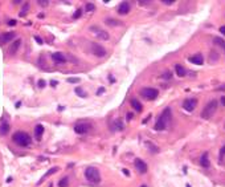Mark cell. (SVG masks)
<instances>
[{
  "mask_svg": "<svg viewBox=\"0 0 225 187\" xmlns=\"http://www.w3.org/2000/svg\"><path fill=\"white\" fill-rule=\"evenodd\" d=\"M92 52H93L94 56H97V57H105V56H106V50H105V48H103L102 45H99V44H93Z\"/></svg>",
  "mask_w": 225,
  "mask_h": 187,
  "instance_id": "cell-8",
  "label": "cell"
},
{
  "mask_svg": "<svg viewBox=\"0 0 225 187\" xmlns=\"http://www.w3.org/2000/svg\"><path fill=\"white\" fill-rule=\"evenodd\" d=\"M69 186V178L68 176H64L62 179H60L58 182V187H68Z\"/></svg>",
  "mask_w": 225,
  "mask_h": 187,
  "instance_id": "cell-24",
  "label": "cell"
},
{
  "mask_svg": "<svg viewBox=\"0 0 225 187\" xmlns=\"http://www.w3.org/2000/svg\"><path fill=\"white\" fill-rule=\"evenodd\" d=\"M216 110H217V101H216V99H210L209 102L205 105V107L203 109L201 117L204 119H209L210 117L216 113Z\"/></svg>",
  "mask_w": 225,
  "mask_h": 187,
  "instance_id": "cell-3",
  "label": "cell"
},
{
  "mask_svg": "<svg viewBox=\"0 0 225 187\" xmlns=\"http://www.w3.org/2000/svg\"><path fill=\"white\" fill-rule=\"evenodd\" d=\"M131 106H133V109H134V110H137L138 113H141L142 109H143V107H142V103L139 102V101H138L137 98H133V99H131Z\"/></svg>",
  "mask_w": 225,
  "mask_h": 187,
  "instance_id": "cell-16",
  "label": "cell"
},
{
  "mask_svg": "<svg viewBox=\"0 0 225 187\" xmlns=\"http://www.w3.org/2000/svg\"><path fill=\"white\" fill-rule=\"evenodd\" d=\"M58 170H60V168H58V167H52V168H50V170H48V171H46V174H45V175H44V176H42V178H41V179L38 180V183H37V184H41V182H44V180H45L46 178H48V176H49V175H52V174H54V172H57Z\"/></svg>",
  "mask_w": 225,
  "mask_h": 187,
  "instance_id": "cell-17",
  "label": "cell"
},
{
  "mask_svg": "<svg viewBox=\"0 0 225 187\" xmlns=\"http://www.w3.org/2000/svg\"><path fill=\"white\" fill-rule=\"evenodd\" d=\"M28 8H29V4H24V7H23V11L20 12V16H25V13H27V11H28Z\"/></svg>",
  "mask_w": 225,
  "mask_h": 187,
  "instance_id": "cell-29",
  "label": "cell"
},
{
  "mask_svg": "<svg viewBox=\"0 0 225 187\" xmlns=\"http://www.w3.org/2000/svg\"><path fill=\"white\" fill-rule=\"evenodd\" d=\"M85 176H86V179H88L90 183L97 184L101 182V174H99L98 168L93 167V166H90V167H88L85 170Z\"/></svg>",
  "mask_w": 225,
  "mask_h": 187,
  "instance_id": "cell-4",
  "label": "cell"
},
{
  "mask_svg": "<svg viewBox=\"0 0 225 187\" xmlns=\"http://www.w3.org/2000/svg\"><path fill=\"white\" fill-rule=\"evenodd\" d=\"M129 12H130V3L123 1V3L119 4V8H118V13H119V15H127Z\"/></svg>",
  "mask_w": 225,
  "mask_h": 187,
  "instance_id": "cell-11",
  "label": "cell"
},
{
  "mask_svg": "<svg viewBox=\"0 0 225 187\" xmlns=\"http://www.w3.org/2000/svg\"><path fill=\"white\" fill-rule=\"evenodd\" d=\"M8 25H11V27L16 25V20H9V21H8Z\"/></svg>",
  "mask_w": 225,
  "mask_h": 187,
  "instance_id": "cell-37",
  "label": "cell"
},
{
  "mask_svg": "<svg viewBox=\"0 0 225 187\" xmlns=\"http://www.w3.org/2000/svg\"><path fill=\"white\" fill-rule=\"evenodd\" d=\"M209 159H208V153H204L201 156H200V164L203 167H209Z\"/></svg>",
  "mask_w": 225,
  "mask_h": 187,
  "instance_id": "cell-14",
  "label": "cell"
},
{
  "mask_svg": "<svg viewBox=\"0 0 225 187\" xmlns=\"http://www.w3.org/2000/svg\"><path fill=\"white\" fill-rule=\"evenodd\" d=\"M42 134H44V126H42V125H37L36 127H34V135H36V138H37V139H40Z\"/></svg>",
  "mask_w": 225,
  "mask_h": 187,
  "instance_id": "cell-19",
  "label": "cell"
},
{
  "mask_svg": "<svg viewBox=\"0 0 225 187\" xmlns=\"http://www.w3.org/2000/svg\"><path fill=\"white\" fill-rule=\"evenodd\" d=\"M103 90H105V88H99V90H98V94H101V93H103Z\"/></svg>",
  "mask_w": 225,
  "mask_h": 187,
  "instance_id": "cell-40",
  "label": "cell"
},
{
  "mask_svg": "<svg viewBox=\"0 0 225 187\" xmlns=\"http://www.w3.org/2000/svg\"><path fill=\"white\" fill-rule=\"evenodd\" d=\"M37 86H38V88H44V86H45V81H44V80H40V81L37 82Z\"/></svg>",
  "mask_w": 225,
  "mask_h": 187,
  "instance_id": "cell-31",
  "label": "cell"
},
{
  "mask_svg": "<svg viewBox=\"0 0 225 187\" xmlns=\"http://www.w3.org/2000/svg\"><path fill=\"white\" fill-rule=\"evenodd\" d=\"M38 4H40V5H42V7H45V5H48V3H49V1H46V0H44V1H37Z\"/></svg>",
  "mask_w": 225,
  "mask_h": 187,
  "instance_id": "cell-34",
  "label": "cell"
},
{
  "mask_svg": "<svg viewBox=\"0 0 225 187\" xmlns=\"http://www.w3.org/2000/svg\"><path fill=\"white\" fill-rule=\"evenodd\" d=\"M34 40H36V41H37L38 44H40V45H41L42 42H44V41H42V38H40L38 36H34Z\"/></svg>",
  "mask_w": 225,
  "mask_h": 187,
  "instance_id": "cell-33",
  "label": "cell"
},
{
  "mask_svg": "<svg viewBox=\"0 0 225 187\" xmlns=\"http://www.w3.org/2000/svg\"><path fill=\"white\" fill-rule=\"evenodd\" d=\"M188 60H189L192 64H195V65H201L203 62H204V58H203L201 54H195V56L189 57Z\"/></svg>",
  "mask_w": 225,
  "mask_h": 187,
  "instance_id": "cell-13",
  "label": "cell"
},
{
  "mask_svg": "<svg viewBox=\"0 0 225 187\" xmlns=\"http://www.w3.org/2000/svg\"><path fill=\"white\" fill-rule=\"evenodd\" d=\"M162 78H164V80H171V78H172V73L170 72V70L164 72L163 74H162Z\"/></svg>",
  "mask_w": 225,
  "mask_h": 187,
  "instance_id": "cell-26",
  "label": "cell"
},
{
  "mask_svg": "<svg viewBox=\"0 0 225 187\" xmlns=\"http://www.w3.org/2000/svg\"><path fill=\"white\" fill-rule=\"evenodd\" d=\"M163 3H164V4H168V5H170V4L174 3V0H163Z\"/></svg>",
  "mask_w": 225,
  "mask_h": 187,
  "instance_id": "cell-38",
  "label": "cell"
},
{
  "mask_svg": "<svg viewBox=\"0 0 225 187\" xmlns=\"http://www.w3.org/2000/svg\"><path fill=\"white\" fill-rule=\"evenodd\" d=\"M175 70H176V74H177L179 77H184V76H185V73H187V72H185V69H184L181 65H176Z\"/></svg>",
  "mask_w": 225,
  "mask_h": 187,
  "instance_id": "cell-21",
  "label": "cell"
},
{
  "mask_svg": "<svg viewBox=\"0 0 225 187\" xmlns=\"http://www.w3.org/2000/svg\"><path fill=\"white\" fill-rule=\"evenodd\" d=\"M141 187H147V186H146V184H142V186Z\"/></svg>",
  "mask_w": 225,
  "mask_h": 187,
  "instance_id": "cell-41",
  "label": "cell"
},
{
  "mask_svg": "<svg viewBox=\"0 0 225 187\" xmlns=\"http://www.w3.org/2000/svg\"><path fill=\"white\" fill-rule=\"evenodd\" d=\"M81 13H82V9H77L76 13L73 15V19H78V17L81 16Z\"/></svg>",
  "mask_w": 225,
  "mask_h": 187,
  "instance_id": "cell-30",
  "label": "cell"
},
{
  "mask_svg": "<svg viewBox=\"0 0 225 187\" xmlns=\"http://www.w3.org/2000/svg\"><path fill=\"white\" fill-rule=\"evenodd\" d=\"M170 118H171V109H170V107H166L164 111L160 114V117L158 118L156 123H155V130L160 131V130L166 129V127H167V122L170 121Z\"/></svg>",
  "mask_w": 225,
  "mask_h": 187,
  "instance_id": "cell-2",
  "label": "cell"
},
{
  "mask_svg": "<svg viewBox=\"0 0 225 187\" xmlns=\"http://www.w3.org/2000/svg\"><path fill=\"white\" fill-rule=\"evenodd\" d=\"M74 92H76V94L78 95V97H81V98H84V97H86V92H84V90H82V88H76L74 89Z\"/></svg>",
  "mask_w": 225,
  "mask_h": 187,
  "instance_id": "cell-25",
  "label": "cell"
},
{
  "mask_svg": "<svg viewBox=\"0 0 225 187\" xmlns=\"http://www.w3.org/2000/svg\"><path fill=\"white\" fill-rule=\"evenodd\" d=\"M96 9V5L93 3H88L86 4V7H85V11H88V12H90V11H94Z\"/></svg>",
  "mask_w": 225,
  "mask_h": 187,
  "instance_id": "cell-27",
  "label": "cell"
},
{
  "mask_svg": "<svg viewBox=\"0 0 225 187\" xmlns=\"http://www.w3.org/2000/svg\"><path fill=\"white\" fill-rule=\"evenodd\" d=\"M134 164H135V168L138 170L139 174H145V172H147V170H148L147 163H146L143 159H141V158H137L135 162H134Z\"/></svg>",
  "mask_w": 225,
  "mask_h": 187,
  "instance_id": "cell-7",
  "label": "cell"
},
{
  "mask_svg": "<svg viewBox=\"0 0 225 187\" xmlns=\"http://www.w3.org/2000/svg\"><path fill=\"white\" fill-rule=\"evenodd\" d=\"M105 24H106V25H110V27H117V25L121 24V21H119V20H115V19H106L105 20Z\"/></svg>",
  "mask_w": 225,
  "mask_h": 187,
  "instance_id": "cell-22",
  "label": "cell"
},
{
  "mask_svg": "<svg viewBox=\"0 0 225 187\" xmlns=\"http://www.w3.org/2000/svg\"><path fill=\"white\" fill-rule=\"evenodd\" d=\"M52 60L54 62H57V64H64L66 61V57L60 52H56V53H52Z\"/></svg>",
  "mask_w": 225,
  "mask_h": 187,
  "instance_id": "cell-12",
  "label": "cell"
},
{
  "mask_svg": "<svg viewBox=\"0 0 225 187\" xmlns=\"http://www.w3.org/2000/svg\"><path fill=\"white\" fill-rule=\"evenodd\" d=\"M90 29H92V31H96L99 38H102V40H109V33H107V32L99 31V29H97V28H90Z\"/></svg>",
  "mask_w": 225,
  "mask_h": 187,
  "instance_id": "cell-18",
  "label": "cell"
},
{
  "mask_svg": "<svg viewBox=\"0 0 225 187\" xmlns=\"http://www.w3.org/2000/svg\"><path fill=\"white\" fill-rule=\"evenodd\" d=\"M142 95L145 97V98H147V99H150V101H152V99H155L158 97V89H155V88H145L143 90H142Z\"/></svg>",
  "mask_w": 225,
  "mask_h": 187,
  "instance_id": "cell-5",
  "label": "cell"
},
{
  "mask_svg": "<svg viewBox=\"0 0 225 187\" xmlns=\"http://www.w3.org/2000/svg\"><path fill=\"white\" fill-rule=\"evenodd\" d=\"M213 42H214V44H216V45L221 46L222 49L225 50V41H224V40H222L221 37H214V38H213Z\"/></svg>",
  "mask_w": 225,
  "mask_h": 187,
  "instance_id": "cell-23",
  "label": "cell"
},
{
  "mask_svg": "<svg viewBox=\"0 0 225 187\" xmlns=\"http://www.w3.org/2000/svg\"><path fill=\"white\" fill-rule=\"evenodd\" d=\"M15 36H16V33L15 32H9V33H4L3 36H1V41H4V42H8L9 40H13L15 38Z\"/></svg>",
  "mask_w": 225,
  "mask_h": 187,
  "instance_id": "cell-20",
  "label": "cell"
},
{
  "mask_svg": "<svg viewBox=\"0 0 225 187\" xmlns=\"http://www.w3.org/2000/svg\"><path fill=\"white\" fill-rule=\"evenodd\" d=\"M220 102H221V105L225 106V97H221V101H220Z\"/></svg>",
  "mask_w": 225,
  "mask_h": 187,
  "instance_id": "cell-39",
  "label": "cell"
},
{
  "mask_svg": "<svg viewBox=\"0 0 225 187\" xmlns=\"http://www.w3.org/2000/svg\"><path fill=\"white\" fill-rule=\"evenodd\" d=\"M114 126H115V129L117 130H122L123 129V125H122V122H121V119H117L114 122Z\"/></svg>",
  "mask_w": 225,
  "mask_h": 187,
  "instance_id": "cell-28",
  "label": "cell"
},
{
  "mask_svg": "<svg viewBox=\"0 0 225 187\" xmlns=\"http://www.w3.org/2000/svg\"><path fill=\"white\" fill-rule=\"evenodd\" d=\"M196 105H197V99L196 98H188L183 102L184 110H187V111H193Z\"/></svg>",
  "mask_w": 225,
  "mask_h": 187,
  "instance_id": "cell-9",
  "label": "cell"
},
{
  "mask_svg": "<svg viewBox=\"0 0 225 187\" xmlns=\"http://www.w3.org/2000/svg\"><path fill=\"white\" fill-rule=\"evenodd\" d=\"M222 156H225V146H222L220 150V158H222Z\"/></svg>",
  "mask_w": 225,
  "mask_h": 187,
  "instance_id": "cell-32",
  "label": "cell"
},
{
  "mask_svg": "<svg viewBox=\"0 0 225 187\" xmlns=\"http://www.w3.org/2000/svg\"><path fill=\"white\" fill-rule=\"evenodd\" d=\"M20 46H21V40H20V38H16L15 41H13L11 45H9V48H8V54H9V56H13V54H16V52L19 50Z\"/></svg>",
  "mask_w": 225,
  "mask_h": 187,
  "instance_id": "cell-10",
  "label": "cell"
},
{
  "mask_svg": "<svg viewBox=\"0 0 225 187\" xmlns=\"http://www.w3.org/2000/svg\"><path fill=\"white\" fill-rule=\"evenodd\" d=\"M90 127H92V126L89 125L88 122H78L74 126V131H76L77 134H86L90 131Z\"/></svg>",
  "mask_w": 225,
  "mask_h": 187,
  "instance_id": "cell-6",
  "label": "cell"
},
{
  "mask_svg": "<svg viewBox=\"0 0 225 187\" xmlns=\"http://www.w3.org/2000/svg\"><path fill=\"white\" fill-rule=\"evenodd\" d=\"M218 31H220V33H221V34H224V36H225V25H221Z\"/></svg>",
  "mask_w": 225,
  "mask_h": 187,
  "instance_id": "cell-35",
  "label": "cell"
},
{
  "mask_svg": "<svg viewBox=\"0 0 225 187\" xmlns=\"http://www.w3.org/2000/svg\"><path fill=\"white\" fill-rule=\"evenodd\" d=\"M9 129H11L9 123H8V122H1V123H0V135H5V134L9 131Z\"/></svg>",
  "mask_w": 225,
  "mask_h": 187,
  "instance_id": "cell-15",
  "label": "cell"
},
{
  "mask_svg": "<svg viewBox=\"0 0 225 187\" xmlns=\"http://www.w3.org/2000/svg\"><path fill=\"white\" fill-rule=\"evenodd\" d=\"M69 82H80V78H68Z\"/></svg>",
  "mask_w": 225,
  "mask_h": 187,
  "instance_id": "cell-36",
  "label": "cell"
},
{
  "mask_svg": "<svg viewBox=\"0 0 225 187\" xmlns=\"http://www.w3.org/2000/svg\"><path fill=\"white\" fill-rule=\"evenodd\" d=\"M12 141L15 142L16 145L25 147V146H29V145H31L32 138H31V135H29L28 133H25V131H17V133L13 134V137H12Z\"/></svg>",
  "mask_w": 225,
  "mask_h": 187,
  "instance_id": "cell-1",
  "label": "cell"
}]
</instances>
